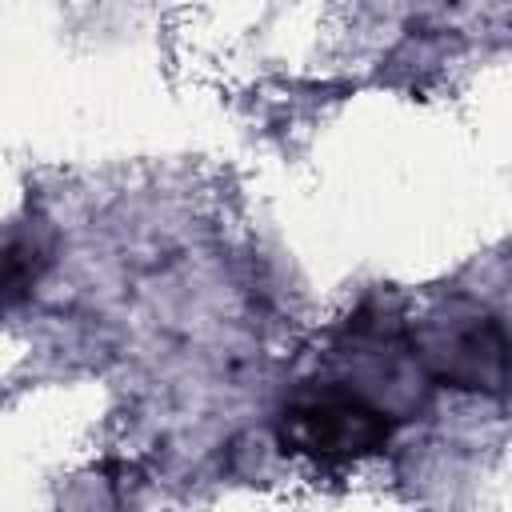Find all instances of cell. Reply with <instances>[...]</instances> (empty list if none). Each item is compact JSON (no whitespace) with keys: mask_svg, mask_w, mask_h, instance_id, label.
Masks as SVG:
<instances>
[{"mask_svg":"<svg viewBox=\"0 0 512 512\" xmlns=\"http://www.w3.org/2000/svg\"><path fill=\"white\" fill-rule=\"evenodd\" d=\"M392 436V420L380 404L352 388H316L288 400L276 420V440L284 452L320 460V464H352L376 456Z\"/></svg>","mask_w":512,"mask_h":512,"instance_id":"obj_1","label":"cell"},{"mask_svg":"<svg viewBox=\"0 0 512 512\" xmlns=\"http://www.w3.org/2000/svg\"><path fill=\"white\" fill-rule=\"evenodd\" d=\"M412 344L432 380L464 392H504L508 332L488 308L448 304L416 328Z\"/></svg>","mask_w":512,"mask_h":512,"instance_id":"obj_2","label":"cell"}]
</instances>
